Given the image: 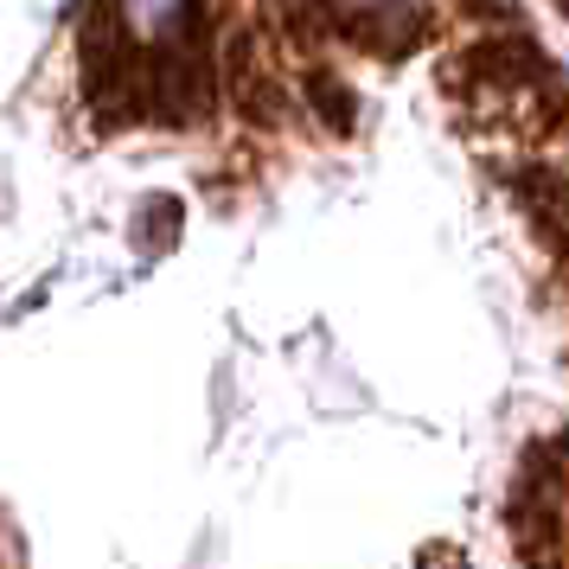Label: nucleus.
I'll list each match as a JSON object with an SVG mask.
<instances>
[{
    "instance_id": "1",
    "label": "nucleus",
    "mask_w": 569,
    "mask_h": 569,
    "mask_svg": "<svg viewBox=\"0 0 569 569\" xmlns=\"http://www.w3.org/2000/svg\"><path fill=\"white\" fill-rule=\"evenodd\" d=\"M78 103L90 116V134H116L141 122V78L148 46L134 32L129 7H90L78 13Z\"/></svg>"
},
{
    "instance_id": "2",
    "label": "nucleus",
    "mask_w": 569,
    "mask_h": 569,
    "mask_svg": "<svg viewBox=\"0 0 569 569\" xmlns=\"http://www.w3.org/2000/svg\"><path fill=\"white\" fill-rule=\"evenodd\" d=\"M320 27L333 32L339 46H359L371 58H403L416 39H429L441 27L436 7H327Z\"/></svg>"
},
{
    "instance_id": "3",
    "label": "nucleus",
    "mask_w": 569,
    "mask_h": 569,
    "mask_svg": "<svg viewBox=\"0 0 569 569\" xmlns=\"http://www.w3.org/2000/svg\"><path fill=\"white\" fill-rule=\"evenodd\" d=\"M295 90H301V109H308L313 122L327 134H352L359 129V103H352V83L339 78L333 64H320V58H308L301 64V78H295Z\"/></svg>"
},
{
    "instance_id": "4",
    "label": "nucleus",
    "mask_w": 569,
    "mask_h": 569,
    "mask_svg": "<svg viewBox=\"0 0 569 569\" xmlns=\"http://www.w3.org/2000/svg\"><path fill=\"white\" fill-rule=\"evenodd\" d=\"M173 237H180V206H173V199H154V211L134 218V243H141V250H167Z\"/></svg>"
}]
</instances>
